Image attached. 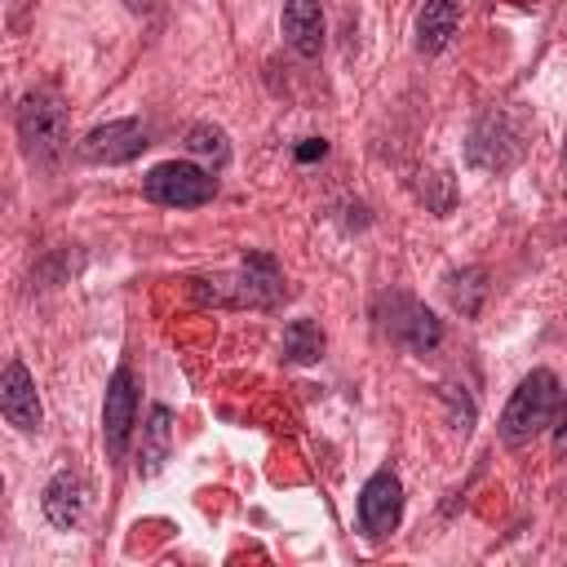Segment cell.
Returning <instances> with one entry per match:
<instances>
[{
  "label": "cell",
  "instance_id": "15",
  "mask_svg": "<svg viewBox=\"0 0 567 567\" xmlns=\"http://www.w3.org/2000/svg\"><path fill=\"white\" fill-rule=\"evenodd\" d=\"M447 297H452V306H456L465 319H474V315L483 310V297H487V270H483V266H470V270L452 275Z\"/></svg>",
  "mask_w": 567,
  "mask_h": 567
},
{
  "label": "cell",
  "instance_id": "4",
  "mask_svg": "<svg viewBox=\"0 0 567 567\" xmlns=\"http://www.w3.org/2000/svg\"><path fill=\"white\" fill-rule=\"evenodd\" d=\"M518 155H523V128H518V120H514L505 106L483 111L478 124L470 128V142H465L470 168L505 173L509 164H518Z\"/></svg>",
  "mask_w": 567,
  "mask_h": 567
},
{
  "label": "cell",
  "instance_id": "17",
  "mask_svg": "<svg viewBox=\"0 0 567 567\" xmlns=\"http://www.w3.org/2000/svg\"><path fill=\"white\" fill-rule=\"evenodd\" d=\"M186 151H190V155H199V159H208L213 168H221V164L230 159L226 133H221L217 124H195V128L186 133Z\"/></svg>",
  "mask_w": 567,
  "mask_h": 567
},
{
  "label": "cell",
  "instance_id": "5",
  "mask_svg": "<svg viewBox=\"0 0 567 567\" xmlns=\"http://www.w3.org/2000/svg\"><path fill=\"white\" fill-rule=\"evenodd\" d=\"M142 190L146 199L164 204V208H195V204H208L217 182L195 168V164H182V159H168V164H155L146 177H142Z\"/></svg>",
  "mask_w": 567,
  "mask_h": 567
},
{
  "label": "cell",
  "instance_id": "14",
  "mask_svg": "<svg viewBox=\"0 0 567 567\" xmlns=\"http://www.w3.org/2000/svg\"><path fill=\"white\" fill-rule=\"evenodd\" d=\"M168 439H173V412L168 408H151V421L142 425V461L137 474H159L168 461Z\"/></svg>",
  "mask_w": 567,
  "mask_h": 567
},
{
  "label": "cell",
  "instance_id": "13",
  "mask_svg": "<svg viewBox=\"0 0 567 567\" xmlns=\"http://www.w3.org/2000/svg\"><path fill=\"white\" fill-rule=\"evenodd\" d=\"M461 22V4L456 0H425L416 13V49L421 53H439Z\"/></svg>",
  "mask_w": 567,
  "mask_h": 567
},
{
  "label": "cell",
  "instance_id": "8",
  "mask_svg": "<svg viewBox=\"0 0 567 567\" xmlns=\"http://www.w3.org/2000/svg\"><path fill=\"white\" fill-rule=\"evenodd\" d=\"M399 514H403V487H399V474L394 470H377L363 492H359V527L368 540H381L399 527Z\"/></svg>",
  "mask_w": 567,
  "mask_h": 567
},
{
  "label": "cell",
  "instance_id": "19",
  "mask_svg": "<svg viewBox=\"0 0 567 567\" xmlns=\"http://www.w3.org/2000/svg\"><path fill=\"white\" fill-rule=\"evenodd\" d=\"M554 447L567 452V403H563V416H558V430H554Z\"/></svg>",
  "mask_w": 567,
  "mask_h": 567
},
{
  "label": "cell",
  "instance_id": "18",
  "mask_svg": "<svg viewBox=\"0 0 567 567\" xmlns=\"http://www.w3.org/2000/svg\"><path fill=\"white\" fill-rule=\"evenodd\" d=\"M323 155H328V142H323V137H306V142L297 146V159H301V164H310V159H323Z\"/></svg>",
  "mask_w": 567,
  "mask_h": 567
},
{
  "label": "cell",
  "instance_id": "11",
  "mask_svg": "<svg viewBox=\"0 0 567 567\" xmlns=\"http://www.w3.org/2000/svg\"><path fill=\"white\" fill-rule=\"evenodd\" d=\"M385 328H390L408 350H416V354H430V350L443 341V323H439L421 301H412V297H394V301H390Z\"/></svg>",
  "mask_w": 567,
  "mask_h": 567
},
{
  "label": "cell",
  "instance_id": "9",
  "mask_svg": "<svg viewBox=\"0 0 567 567\" xmlns=\"http://www.w3.org/2000/svg\"><path fill=\"white\" fill-rule=\"evenodd\" d=\"M0 412L13 430L22 434H35L44 412H40V394H35V377L27 372L22 359H9L4 363V377H0Z\"/></svg>",
  "mask_w": 567,
  "mask_h": 567
},
{
  "label": "cell",
  "instance_id": "3",
  "mask_svg": "<svg viewBox=\"0 0 567 567\" xmlns=\"http://www.w3.org/2000/svg\"><path fill=\"white\" fill-rule=\"evenodd\" d=\"M18 137L35 164H53L66 151V106L53 89H31L18 102Z\"/></svg>",
  "mask_w": 567,
  "mask_h": 567
},
{
  "label": "cell",
  "instance_id": "10",
  "mask_svg": "<svg viewBox=\"0 0 567 567\" xmlns=\"http://www.w3.org/2000/svg\"><path fill=\"white\" fill-rule=\"evenodd\" d=\"M40 505H44V518H49L58 532L80 527V518H84V509H89V478H84L80 470H58V474L44 483Z\"/></svg>",
  "mask_w": 567,
  "mask_h": 567
},
{
  "label": "cell",
  "instance_id": "6",
  "mask_svg": "<svg viewBox=\"0 0 567 567\" xmlns=\"http://www.w3.org/2000/svg\"><path fill=\"white\" fill-rule=\"evenodd\" d=\"M133 416H137V377H133V368H115V377L106 385V403H102V443H106L111 461H124Z\"/></svg>",
  "mask_w": 567,
  "mask_h": 567
},
{
  "label": "cell",
  "instance_id": "16",
  "mask_svg": "<svg viewBox=\"0 0 567 567\" xmlns=\"http://www.w3.org/2000/svg\"><path fill=\"white\" fill-rule=\"evenodd\" d=\"M284 354H288L292 363H315V359L323 354V332H319V323H315V319H292V323L284 328Z\"/></svg>",
  "mask_w": 567,
  "mask_h": 567
},
{
  "label": "cell",
  "instance_id": "20",
  "mask_svg": "<svg viewBox=\"0 0 567 567\" xmlns=\"http://www.w3.org/2000/svg\"><path fill=\"white\" fill-rule=\"evenodd\" d=\"M124 9H133V13H146V9H151V0H124Z\"/></svg>",
  "mask_w": 567,
  "mask_h": 567
},
{
  "label": "cell",
  "instance_id": "1",
  "mask_svg": "<svg viewBox=\"0 0 567 567\" xmlns=\"http://www.w3.org/2000/svg\"><path fill=\"white\" fill-rule=\"evenodd\" d=\"M558 403H563L558 377H554L549 368H532V372L518 381V390L509 394L505 412H501V439H505V443H527V439H536L540 430L554 425Z\"/></svg>",
  "mask_w": 567,
  "mask_h": 567
},
{
  "label": "cell",
  "instance_id": "7",
  "mask_svg": "<svg viewBox=\"0 0 567 567\" xmlns=\"http://www.w3.org/2000/svg\"><path fill=\"white\" fill-rule=\"evenodd\" d=\"M151 146L142 120H106L80 137V159L84 164H124Z\"/></svg>",
  "mask_w": 567,
  "mask_h": 567
},
{
  "label": "cell",
  "instance_id": "12",
  "mask_svg": "<svg viewBox=\"0 0 567 567\" xmlns=\"http://www.w3.org/2000/svg\"><path fill=\"white\" fill-rule=\"evenodd\" d=\"M284 35L301 58H319V49H323V9H319V0H284Z\"/></svg>",
  "mask_w": 567,
  "mask_h": 567
},
{
  "label": "cell",
  "instance_id": "2",
  "mask_svg": "<svg viewBox=\"0 0 567 567\" xmlns=\"http://www.w3.org/2000/svg\"><path fill=\"white\" fill-rule=\"evenodd\" d=\"M195 292L204 301H217V306H257V310H266L288 288H284V275H279L275 257L248 252V261L235 275H226V279H195Z\"/></svg>",
  "mask_w": 567,
  "mask_h": 567
}]
</instances>
